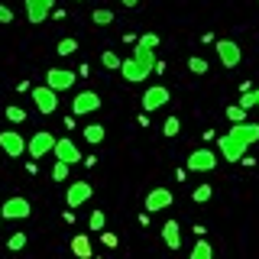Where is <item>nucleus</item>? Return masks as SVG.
Instances as JSON below:
<instances>
[{"label": "nucleus", "mask_w": 259, "mask_h": 259, "mask_svg": "<svg viewBox=\"0 0 259 259\" xmlns=\"http://www.w3.org/2000/svg\"><path fill=\"white\" fill-rule=\"evenodd\" d=\"M29 214H32V204L23 194H13V198H7L4 204H0V217H4V221H26Z\"/></svg>", "instance_id": "nucleus-1"}, {"label": "nucleus", "mask_w": 259, "mask_h": 259, "mask_svg": "<svg viewBox=\"0 0 259 259\" xmlns=\"http://www.w3.org/2000/svg\"><path fill=\"white\" fill-rule=\"evenodd\" d=\"M52 146H55V136L49 130H36L26 143V152L29 159H42V156H52Z\"/></svg>", "instance_id": "nucleus-2"}, {"label": "nucleus", "mask_w": 259, "mask_h": 259, "mask_svg": "<svg viewBox=\"0 0 259 259\" xmlns=\"http://www.w3.org/2000/svg\"><path fill=\"white\" fill-rule=\"evenodd\" d=\"M0 149H4V156L20 159L23 152H26V140H23V133H16V130H0Z\"/></svg>", "instance_id": "nucleus-3"}, {"label": "nucleus", "mask_w": 259, "mask_h": 259, "mask_svg": "<svg viewBox=\"0 0 259 259\" xmlns=\"http://www.w3.org/2000/svg\"><path fill=\"white\" fill-rule=\"evenodd\" d=\"M32 104H36V110L39 113H46V117H49V113H55V110H59V94H55L52 91V88H32Z\"/></svg>", "instance_id": "nucleus-4"}, {"label": "nucleus", "mask_w": 259, "mask_h": 259, "mask_svg": "<svg viewBox=\"0 0 259 259\" xmlns=\"http://www.w3.org/2000/svg\"><path fill=\"white\" fill-rule=\"evenodd\" d=\"M217 59H221L224 68H237L240 59H243V52H240V46L233 42V39H217Z\"/></svg>", "instance_id": "nucleus-5"}, {"label": "nucleus", "mask_w": 259, "mask_h": 259, "mask_svg": "<svg viewBox=\"0 0 259 259\" xmlns=\"http://www.w3.org/2000/svg\"><path fill=\"white\" fill-rule=\"evenodd\" d=\"M217 149H221V156L227 162H240L243 156H246V143H240L237 136H230V133H224L221 140H217Z\"/></svg>", "instance_id": "nucleus-6"}, {"label": "nucleus", "mask_w": 259, "mask_h": 259, "mask_svg": "<svg viewBox=\"0 0 259 259\" xmlns=\"http://www.w3.org/2000/svg\"><path fill=\"white\" fill-rule=\"evenodd\" d=\"M52 156H55V162H65V165H78V162H81V152H78V146L71 143L68 136L55 140V146H52Z\"/></svg>", "instance_id": "nucleus-7"}, {"label": "nucleus", "mask_w": 259, "mask_h": 259, "mask_svg": "<svg viewBox=\"0 0 259 259\" xmlns=\"http://www.w3.org/2000/svg\"><path fill=\"white\" fill-rule=\"evenodd\" d=\"M214 168H217V152L194 149L188 156V172H214Z\"/></svg>", "instance_id": "nucleus-8"}, {"label": "nucleus", "mask_w": 259, "mask_h": 259, "mask_svg": "<svg viewBox=\"0 0 259 259\" xmlns=\"http://www.w3.org/2000/svg\"><path fill=\"white\" fill-rule=\"evenodd\" d=\"M75 71H68V68H49V75H46V88H52L55 94L59 91H68L71 84H75Z\"/></svg>", "instance_id": "nucleus-9"}, {"label": "nucleus", "mask_w": 259, "mask_h": 259, "mask_svg": "<svg viewBox=\"0 0 259 259\" xmlns=\"http://www.w3.org/2000/svg\"><path fill=\"white\" fill-rule=\"evenodd\" d=\"M91 194H94L91 182H71L68 191H65V204H68V207H81L84 201H91Z\"/></svg>", "instance_id": "nucleus-10"}, {"label": "nucleus", "mask_w": 259, "mask_h": 259, "mask_svg": "<svg viewBox=\"0 0 259 259\" xmlns=\"http://www.w3.org/2000/svg\"><path fill=\"white\" fill-rule=\"evenodd\" d=\"M101 97H97L94 91H81L75 101H71V113L75 117H84V113H94V110H101Z\"/></svg>", "instance_id": "nucleus-11"}, {"label": "nucleus", "mask_w": 259, "mask_h": 259, "mask_svg": "<svg viewBox=\"0 0 259 259\" xmlns=\"http://www.w3.org/2000/svg\"><path fill=\"white\" fill-rule=\"evenodd\" d=\"M172 191L168 188H152L149 194H146V214H156V210H165V207H172Z\"/></svg>", "instance_id": "nucleus-12"}, {"label": "nucleus", "mask_w": 259, "mask_h": 259, "mask_svg": "<svg viewBox=\"0 0 259 259\" xmlns=\"http://www.w3.org/2000/svg\"><path fill=\"white\" fill-rule=\"evenodd\" d=\"M168 88H162V84H156V88H149V91L143 94V113H152V110H159V107H165L168 104Z\"/></svg>", "instance_id": "nucleus-13"}, {"label": "nucleus", "mask_w": 259, "mask_h": 259, "mask_svg": "<svg viewBox=\"0 0 259 259\" xmlns=\"http://www.w3.org/2000/svg\"><path fill=\"white\" fill-rule=\"evenodd\" d=\"M52 4L55 0H26V20L32 23V26H39V23L52 13Z\"/></svg>", "instance_id": "nucleus-14"}, {"label": "nucleus", "mask_w": 259, "mask_h": 259, "mask_svg": "<svg viewBox=\"0 0 259 259\" xmlns=\"http://www.w3.org/2000/svg\"><path fill=\"white\" fill-rule=\"evenodd\" d=\"M230 136H237L240 143H259V123H249V120H243V123H230V130H227Z\"/></svg>", "instance_id": "nucleus-15"}, {"label": "nucleus", "mask_w": 259, "mask_h": 259, "mask_svg": "<svg viewBox=\"0 0 259 259\" xmlns=\"http://www.w3.org/2000/svg\"><path fill=\"white\" fill-rule=\"evenodd\" d=\"M162 240L168 249H182V224L178 221H165L162 224Z\"/></svg>", "instance_id": "nucleus-16"}, {"label": "nucleus", "mask_w": 259, "mask_h": 259, "mask_svg": "<svg viewBox=\"0 0 259 259\" xmlns=\"http://www.w3.org/2000/svg\"><path fill=\"white\" fill-rule=\"evenodd\" d=\"M71 253L78 259H91V240H88V233H75L71 237Z\"/></svg>", "instance_id": "nucleus-17"}, {"label": "nucleus", "mask_w": 259, "mask_h": 259, "mask_svg": "<svg viewBox=\"0 0 259 259\" xmlns=\"http://www.w3.org/2000/svg\"><path fill=\"white\" fill-rule=\"evenodd\" d=\"M104 136H107V130H104L101 123H91V126H84V140L91 143V146H101V143H104Z\"/></svg>", "instance_id": "nucleus-18"}, {"label": "nucleus", "mask_w": 259, "mask_h": 259, "mask_svg": "<svg viewBox=\"0 0 259 259\" xmlns=\"http://www.w3.org/2000/svg\"><path fill=\"white\" fill-rule=\"evenodd\" d=\"M88 227H91L94 233H101L104 227H107V214H104L101 207H94V210H91V217H88Z\"/></svg>", "instance_id": "nucleus-19"}, {"label": "nucleus", "mask_w": 259, "mask_h": 259, "mask_svg": "<svg viewBox=\"0 0 259 259\" xmlns=\"http://www.w3.org/2000/svg\"><path fill=\"white\" fill-rule=\"evenodd\" d=\"M191 259H214L210 243H207V240H198V243H194V249H191Z\"/></svg>", "instance_id": "nucleus-20"}, {"label": "nucleus", "mask_w": 259, "mask_h": 259, "mask_svg": "<svg viewBox=\"0 0 259 259\" xmlns=\"http://www.w3.org/2000/svg\"><path fill=\"white\" fill-rule=\"evenodd\" d=\"M191 198H194V204H207V201L214 198V188H210V185H198V188L191 191Z\"/></svg>", "instance_id": "nucleus-21"}, {"label": "nucleus", "mask_w": 259, "mask_h": 259, "mask_svg": "<svg viewBox=\"0 0 259 259\" xmlns=\"http://www.w3.org/2000/svg\"><path fill=\"white\" fill-rule=\"evenodd\" d=\"M178 133H182V120H178V117H165V123H162V136L172 140V136H178Z\"/></svg>", "instance_id": "nucleus-22"}, {"label": "nucleus", "mask_w": 259, "mask_h": 259, "mask_svg": "<svg viewBox=\"0 0 259 259\" xmlns=\"http://www.w3.org/2000/svg\"><path fill=\"white\" fill-rule=\"evenodd\" d=\"M91 20L97 23V26H107V23H113V10H107V7H97V10L91 13Z\"/></svg>", "instance_id": "nucleus-23"}, {"label": "nucleus", "mask_w": 259, "mask_h": 259, "mask_svg": "<svg viewBox=\"0 0 259 259\" xmlns=\"http://www.w3.org/2000/svg\"><path fill=\"white\" fill-rule=\"evenodd\" d=\"M188 71H191V75H207V59L191 55V59H188Z\"/></svg>", "instance_id": "nucleus-24"}, {"label": "nucleus", "mask_w": 259, "mask_h": 259, "mask_svg": "<svg viewBox=\"0 0 259 259\" xmlns=\"http://www.w3.org/2000/svg\"><path fill=\"white\" fill-rule=\"evenodd\" d=\"M7 249H10V253H20V249H26V233H10V240H7Z\"/></svg>", "instance_id": "nucleus-25"}, {"label": "nucleus", "mask_w": 259, "mask_h": 259, "mask_svg": "<svg viewBox=\"0 0 259 259\" xmlns=\"http://www.w3.org/2000/svg\"><path fill=\"white\" fill-rule=\"evenodd\" d=\"M55 52H59V55H75V52H78V39H71V36L62 39V42L55 46Z\"/></svg>", "instance_id": "nucleus-26"}, {"label": "nucleus", "mask_w": 259, "mask_h": 259, "mask_svg": "<svg viewBox=\"0 0 259 259\" xmlns=\"http://www.w3.org/2000/svg\"><path fill=\"white\" fill-rule=\"evenodd\" d=\"M101 62H104V68H110V71H120V55L117 52H101Z\"/></svg>", "instance_id": "nucleus-27"}, {"label": "nucleus", "mask_w": 259, "mask_h": 259, "mask_svg": "<svg viewBox=\"0 0 259 259\" xmlns=\"http://www.w3.org/2000/svg\"><path fill=\"white\" fill-rule=\"evenodd\" d=\"M237 107H243V110H253V107H256V94H253V88H249V91H243V94H240Z\"/></svg>", "instance_id": "nucleus-28"}, {"label": "nucleus", "mask_w": 259, "mask_h": 259, "mask_svg": "<svg viewBox=\"0 0 259 259\" xmlns=\"http://www.w3.org/2000/svg\"><path fill=\"white\" fill-rule=\"evenodd\" d=\"M227 120H230V123H243V120H246V110L237 107V104H230V107H227Z\"/></svg>", "instance_id": "nucleus-29"}, {"label": "nucleus", "mask_w": 259, "mask_h": 259, "mask_svg": "<svg viewBox=\"0 0 259 259\" xmlns=\"http://www.w3.org/2000/svg\"><path fill=\"white\" fill-rule=\"evenodd\" d=\"M7 120H10V123H23V120H26V110L23 107H7Z\"/></svg>", "instance_id": "nucleus-30"}, {"label": "nucleus", "mask_w": 259, "mask_h": 259, "mask_svg": "<svg viewBox=\"0 0 259 259\" xmlns=\"http://www.w3.org/2000/svg\"><path fill=\"white\" fill-rule=\"evenodd\" d=\"M68 168L71 165H65V162H55V165H52V178H55V182H65V178H68Z\"/></svg>", "instance_id": "nucleus-31"}, {"label": "nucleus", "mask_w": 259, "mask_h": 259, "mask_svg": "<svg viewBox=\"0 0 259 259\" xmlns=\"http://www.w3.org/2000/svg\"><path fill=\"white\" fill-rule=\"evenodd\" d=\"M101 240H104V246H107V249H117V243H120V240H117V233H107V230L101 233Z\"/></svg>", "instance_id": "nucleus-32"}, {"label": "nucleus", "mask_w": 259, "mask_h": 259, "mask_svg": "<svg viewBox=\"0 0 259 259\" xmlns=\"http://www.w3.org/2000/svg\"><path fill=\"white\" fill-rule=\"evenodd\" d=\"M0 23H13V10L7 4H0Z\"/></svg>", "instance_id": "nucleus-33"}, {"label": "nucleus", "mask_w": 259, "mask_h": 259, "mask_svg": "<svg viewBox=\"0 0 259 259\" xmlns=\"http://www.w3.org/2000/svg\"><path fill=\"white\" fill-rule=\"evenodd\" d=\"M120 4H123V7H130V10H133V7H140L143 0H120Z\"/></svg>", "instance_id": "nucleus-34"}, {"label": "nucleus", "mask_w": 259, "mask_h": 259, "mask_svg": "<svg viewBox=\"0 0 259 259\" xmlns=\"http://www.w3.org/2000/svg\"><path fill=\"white\" fill-rule=\"evenodd\" d=\"M253 94H256V107H259V88H253Z\"/></svg>", "instance_id": "nucleus-35"}, {"label": "nucleus", "mask_w": 259, "mask_h": 259, "mask_svg": "<svg viewBox=\"0 0 259 259\" xmlns=\"http://www.w3.org/2000/svg\"><path fill=\"white\" fill-rule=\"evenodd\" d=\"M78 4H81V0H78Z\"/></svg>", "instance_id": "nucleus-36"}]
</instances>
